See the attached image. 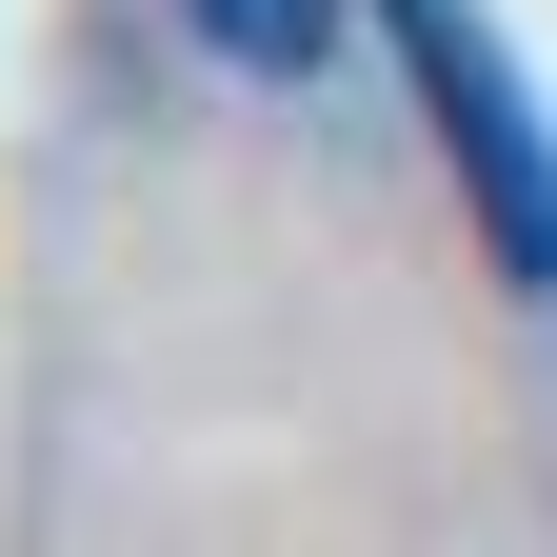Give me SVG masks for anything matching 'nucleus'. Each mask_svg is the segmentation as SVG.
I'll use <instances>...</instances> for the list:
<instances>
[{
  "instance_id": "f257e3e1",
  "label": "nucleus",
  "mask_w": 557,
  "mask_h": 557,
  "mask_svg": "<svg viewBox=\"0 0 557 557\" xmlns=\"http://www.w3.org/2000/svg\"><path fill=\"white\" fill-rule=\"evenodd\" d=\"M398 60L438 81V139H458V180L498 199V259L557 278V160H537V120H518V60L458 21V0H398Z\"/></svg>"
},
{
  "instance_id": "f03ea898",
  "label": "nucleus",
  "mask_w": 557,
  "mask_h": 557,
  "mask_svg": "<svg viewBox=\"0 0 557 557\" xmlns=\"http://www.w3.org/2000/svg\"><path fill=\"white\" fill-rule=\"evenodd\" d=\"M199 40L239 60V81H319V40H338V0H180Z\"/></svg>"
}]
</instances>
